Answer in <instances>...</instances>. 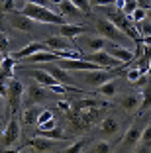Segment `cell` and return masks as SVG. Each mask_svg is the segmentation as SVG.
Listing matches in <instances>:
<instances>
[{"label": "cell", "mask_w": 151, "mask_h": 153, "mask_svg": "<svg viewBox=\"0 0 151 153\" xmlns=\"http://www.w3.org/2000/svg\"><path fill=\"white\" fill-rule=\"evenodd\" d=\"M22 14H26L28 18H31L33 22H41V24H53V26H61L65 24V16L59 12H53L47 6H39V4H24Z\"/></svg>", "instance_id": "1"}, {"label": "cell", "mask_w": 151, "mask_h": 153, "mask_svg": "<svg viewBox=\"0 0 151 153\" xmlns=\"http://www.w3.org/2000/svg\"><path fill=\"white\" fill-rule=\"evenodd\" d=\"M122 73V69L118 67H110V69H92V71H79L80 79L86 82L89 86H94V88H98V86H102L104 82L108 81H114V79H118Z\"/></svg>", "instance_id": "2"}, {"label": "cell", "mask_w": 151, "mask_h": 153, "mask_svg": "<svg viewBox=\"0 0 151 153\" xmlns=\"http://www.w3.org/2000/svg\"><path fill=\"white\" fill-rule=\"evenodd\" d=\"M96 30H98V33H100L102 37L114 41V43H120V45H124V47L128 45V41H129V36H128V33H124L120 27L116 26L112 20H108V18L96 20Z\"/></svg>", "instance_id": "3"}, {"label": "cell", "mask_w": 151, "mask_h": 153, "mask_svg": "<svg viewBox=\"0 0 151 153\" xmlns=\"http://www.w3.org/2000/svg\"><path fill=\"white\" fill-rule=\"evenodd\" d=\"M141 131H143V128L139 126L138 122L132 124V126L128 128V131L124 134V137L120 140L122 151H135V147L139 145V140H141Z\"/></svg>", "instance_id": "4"}, {"label": "cell", "mask_w": 151, "mask_h": 153, "mask_svg": "<svg viewBox=\"0 0 151 153\" xmlns=\"http://www.w3.org/2000/svg\"><path fill=\"white\" fill-rule=\"evenodd\" d=\"M83 57L89 59V61H92V63H96V65H100V67H104V69H110V67H122V65H124V63L120 61V59H116L114 55H110L106 49L90 51L89 55L83 53Z\"/></svg>", "instance_id": "5"}, {"label": "cell", "mask_w": 151, "mask_h": 153, "mask_svg": "<svg viewBox=\"0 0 151 153\" xmlns=\"http://www.w3.org/2000/svg\"><path fill=\"white\" fill-rule=\"evenodd\" d=\"M6 85H8V94H6V98H8V104H10V112L16 114L20 102H22V96H24V85L20 81H16V79H8Z\"/></svg>", "instance_id": "6"}, {"label": "cell", "mask_w": 151, "mask_h": 153, "mask_svg": "<svg viewBox=\"0 0 151 153\" xmlns=\"http://www.w3.org/2000/svg\"><path fill=\"white\" fill-rule=\"evenodd\" d=\"M61 141H65V140H55V137H47V135L37 134V137H31V140L28 141V145H30L33 151L47 153V151H53V149H59Z\"/></svg>", "instance_id": "7"}, {"label": "cell", "mask_w": 151, "mask_h": 153, "mask_svg": "<svg viewBox=\"0 0 151 153\" xmlns=\"http://www.w3.org/2000/svg\"><path fill=\"white\" fill-rule=\"evenodd\" d=\"M53 96V90L47 88V86L39 85V82H31L28 86V100L30 104H39V102H45Z\"/></svg>", "instance_id": "8"}, {"label": "cell", "mask_w": 151, "mask_h": 153, "mask_svg": "<svg viewBox=\"0 0 151 153\" xmlns=\"http://www.w3.org/2000/svg\"><path fill=\"white\" fill-rule=\"evenodd\" d=\"M26 73H28V75H30L36 82H39V85L47 86V88H53L55 85H59L57 79H55V76L51 75V73H49L45 67H39V69H36V67H28Z\"/></svg>", "instance_id": "9"}, {"label": "cell", "mask_w": 151, "mask_h": 153, "mask_svg": "<svg viewBox=\"0 0 151 153\" xmlns=\"http://www.w3.org/2000/svg\"><path fill=\"white\" fill-rule=\"evenodd\" d=\"M20 137V122L16 118H10L6 124L4 131H2V145L4 147H12Z\"/></svg>", "instance_id": "10"}, {"label": "cell", "mask_w": 151, "mask_h": 153, "mask_svg": "<svg viewBox=\"0 0 151 153\" xmlns=\"http://www.w3.org/2000/svg\"><path fill=\"white\" fill-rule=\"evenodd\" d=\"M43 65H45V69L57 79V82H61V85H65V86H71V88H77L75 79H73V75L67 71V69L59 67V65H51V63H43Z\"/></svg>", "instance_id": "11"}, {"label": "cell", "mask_w": 151, "mask_h": 153, "mask_svg": "<svg viewBox=\"0 0 151 153\" xmlns=\"http://www.w3.org/2000/svg\"><path fill=\"white\" fill-rule=\"evenodd\" d=\"M106 51L110 55H114L116 59H120L122 63H129V61H133V51L132 49H128V47H124V45H120V43H108L106 45Z\"/></svg>", "instance_id": "12"}, {"label": "cell", "mask_w": 151, "mask_h": 153, "mask_svg": "<svg viewBox=\"0 0 151 153\" xmlns=\"http://www.w3.org/2000/svg\"><path fill=\"white\" fill-rule=\"evenodd\" d=\"M49 47L45 45V41H31V43H28L26 47H22V49H18L16 53H12V57L16 59V61H22V59H26V57H30V55H33V53H37V51H47Z\"/></svg>", "instance_id": "13"}, {"label": "cell", "mask_w": 151, "mask_h": 153, "mask_svg": "<svg viewBox=\"0 0 151 153\" xmlns=\"http://www.w3.org/2000/svg\"><path fill=\"white\" fill-rule=\"evenodd\" d=\"M120 106L126 110V112H135L139 110V104H141V92H129V94H122L120 96Z\"/></svg>", "instance_id": "14"}, {"label": "cell", "mask_w": 151, "mask_h": 153, "mask_svg": "<svg viewBox=\"0 0 151 153\" xmlns=\"http://www.w3.org/2000/svg\"><path fill=\"white\" fill-rule=\"evenodd\" d=\"M8 22L12 24V27H16L20 32H31V27H33V20L28 18L26 14H22V12L8 16Z\"/></svg>", "instance_id": "15"}, {"label": "cell", "mask_w": 151, "mask_h": 153, "mask_svg": "<svg viewBox=\"0 0 151 153\" xmlns=\"http://www.w3.org/2000/svg\"><path fill=\"white\" fill-rule=\"evenodd\" d=\"M26 61L30 65H36V63H55V61H59V55L55 53V51L47 49V51H37V53L30 55V57H26Z\"/></svg>", "instance_id": "16"}, {"label": "cell", "mask_w": 151, "mask_h": 153, "mask_svg": "<svg viewBox=\"0 0 151 153\" xmlns=\"http://www.w3.org/2000/svg\"><path fill=\"white\" fill-rule=\"evenodd\" d=\"M59 27V36L67 37V39H75V37L86 33V27L85 26H77V24H61Z\"/></svg>", "instance_id": "17"}, {"label": "cell", "mask_w": 151, "mask_h": 153, "mask_svg": "<svg viewBox=\"0 0 151 153\" xmlns=\"http://www.w3.org/2000/svg\"><path fill=\"white\" fill-rule=\"evenodd\" d=\"M45 45H47L51 51H67V49H73V45L67 41V37L63 36H51L45 39Z\"/></svg>", "instance_id": "18"}, {"label": "cell", "mask_w": 151, "mask_h": 153, "mask_svg": "<svg viewBox=\"0 0 151 153\" xmlns=\"http://www.w3.org/2000/svg\"><path fill=\"white\" fill-rule=\"evenodd\" d=\"M57 10H59V14L69 16V18H80V16H85V14L73 4L71 0H59L57 2Z\"/></svg>", "instance_id": "19"}, {"label": "cell", "mask_w": 151, "mask_h": 153, "mask_svg": "<svg viewBox=\"0 0 151 153\" xmlns=\"http://www.w3.org/2000/svg\"><path fill=\"white\" fill-rule=\"evenodd\" d=\"M100 130H102V134L106 135V137H112V135H116L120 131V122L116 120L114 116H108L100 122Z\"/></svg>", "instance_id": "20"}, {"label": "cell", "mask_w": 151, "mask_h": 153, "mask_svg": "<svg viewBox=\"0 0 151 153\" xmlns=\"http://www.w3.org/2000/svg\"><path fill=\"white\" fill-rule=\"evenodd\" d=\"M73 110L80 112V110H89V108H102V106H108V102L104 100H77V102H71Z\"/></svg>", "instance_id": "21"}, {"label": "cell", "mask_w": 151, "mask_h": 153, "mask_svg": "<svg viewBox=\"0 0 151 153\" xmlns=\"http://www.w3.org/2000/svg\"><path fill=\"white\" fill-rule=\"evenodd\" d=\"M14 63H16V59H14L12 55H4V61L0 65V79H2V81H4V79H12Z\"/></svg>", "instance_id": "22"}, {"label": "cell", "mask_w": 151, "mask_h": 153, "mask_svg": "<svg viewBox=\"0 0 151 153\" xmlns=\"http://www.w3.org/2000/svg\"><path fill=\"white\" fill-rule=\"evenodd\" d=\"M135 151L143 153V151H151V124H147L141 131V140H139V145L135 147Z\"/></svg>", "instance_id": "23"}, {"label": "cell", "mask_w": 151, "mask_h": 153, "mask_svg": "<svg viewBox=\"0 0 151 153\" xmlns=\"http://www.w3.org/2000/svg\"><path fill=\"white\" fill-rule=\"evenodd\" d=\"M39 112H41V110L37 108L36 104H31V106L24 108V116H22L24 124H26V126H31V124H37V118H39Z\"/></svg>", "instance_id": "24"}, {"label": "cell", "mask_w": 151, "mask_h": 153, "mask_svg": "<svg viewBox=\"0 0 151 153\" xmlns=\"http://www.w3.org/2000/svg\"><path fill=\"white\" fill-rule=\"evenodd\" d=\"M108 45V39L102 36L98 37H86V47H89L90 51H100V49H106Z\"/></svg>", "instance_id": "25"}, {"label": "cell", "mask_w": 151, "mask_h": 153, "mask_svg": "<svg viewBox=\"0 0 151 153\" xmlns=\"http://www.w3.org/2000/svg\"><path fill=\"white\" fill-rule=\"evenodd\" d=\"M151 108V82L143 86L141 90V104H139V112H147Z\"/></svg>", "instance_id": "26"}, {"label": "cell", "mask_w": 151, "mask_h": 153, "mask_svg": "<svg viewBox=\"0 0 151 153\" xmlns=\"http://www.w3.org/2000/svg\"><path fill=\"white\" fill-rule=\"evenodd\" d=\"M145 18H147V8H145V6H138V8L129 14V20H132L135 26H138L141 20H145Z\"/></svg>", "instance_id": "27"}, {"label": "cell", "mask_w": 151, "mask_h": 153, "mask_svg": "<svg viewBox=\"0 0 151 153\" xmlns=\"http://www.w3.org/2000/svg\"><path fill=\"white\" fill-rule=\"evenodd\" d=\"M116 81V79H114ZM114 81H108V82H104L102 86H98V92L100 94H104V96H114L116 94V85H114Z\"/></svg>", "instance_id": "28"}, {"label": "cell", "mask_w": 151, "mask_h": 153, "mask_svg": "<svg viewBox=\"0 0 151 153\" xmlns=\"http://www.w3.org/2000/svg\"><path fill=\"white\" fill-rule=\"evenodd\" d=\"M138 30H139V33H141V37H151V20L149 18L141 20V22L138 24Z\"/></svg>", "instance_id": "29"}, {"label": "cell", "mask_w": 151, "mask_h": 153, "mask_svg": "<svg viewBox=\"0 0 151 153\" xmlns=\"http://www.w3.org/2000/svg\"><path fill=\"white\" fill-rule=\"evenodd\" d=\"M110 149H112V145L108 143V141H98V143H94L89 151L90 153H110Z\"/></svg>", "instance_id": "30"}, {"label": "cell", "mask_w": 151, "mask_h": 153, "mask_svg": "<svg viewBox=\"0 0 151 153\" xmlns=\"http://www.w3.org/2000/svg\"><path fill=\"white\" fill-rule=\"evenodd\" d=\"M86 145V141L85 140H79V141H75V143H69L63 151L65 153H79V151H83V147Z\"/></svg>", "instance_id": "31"}, {"label": "cell", "mask_w": 151, "mask_h": 153, "mask_svg": "<svg viewBox=\"0 0 151 153\" xmlns=\"http://www.w3.org/2000/svg\"><path fill=\"white\" fill-rule=\"evenodd\" d=\"M73 4L80 10L83 14H89L90 12V0H71Z\"/></svg>", "instance_id": "32"}, {"label": "cell", "mask_w": 151, "mask_h": 153, "mask_svg": "<svg viewBox=\"0 0 151 153\" xmlns=\"http://www.w3.org/2000/svg\"><path fill=\"white\" fill-rule=\"evenodd\" d=\"M10 51V39L4 36V33H0V53H8Z\"/></svg>", "instance_id": "33"}, {"label": "cell", "mask_w": 151, "mask_h": 153, "mask_svg": "<svg viewBox=\"0 0 151 153\" xmlns=\"http://www.w3.org/2000/svg\"><path fill=\"white\" fill-rule=\"evenodd\" d=\"M51 118H55L51 110H41V112H39V118H37V126H39V124H43V122H47V120H51Z\"/></svg>", "instance_id": "34"}, {"label": "cell", "mask_w": 151, "mask_h": 153, "mask_svg": "<svg viewBox=\"0 0 151 153\" xmlns=\"http://www.w3.org/2000/svg\"><path fill=\"white\" fill-rule=\"evenodd\" d=\"M135 8H138V0H126V4H124V8H122V10H124V12L129 16V14H132Z\"/></svg>", "instance_id": "35"}, {"label": "cell", "mask_w": 151, "mask_h": 153, "mask_svg": "<svg viewBox=\"0 0 151 153\" xmlns=\"http://www.w3.org/2000/svg\"><path fill=\"white\" fill-rule=\"evenodd\" d=\"M141 75H143V73L139 71V69H129V71H128V81L129 82H135Z\"/></svg>", "instance_id": "36"}, {"label": "cell", "mask_w": 151, "mask_h": 153, "mask_svg": "<svg viewBox=\"0 0 151 153\" xmlns=\"http://www.w3.org/2000/svg\"><path fill=\"white\" fill-rule=\"evenodd\" d=\"M24 4H39V6H47V8H51L53 6V2H49V0H22Z\"/></svg>", "instance_id": "37"}, {"label": "cell", "mask_w": 151, "mask_h": 153, "mask_svg": "<svg viewBox=\"0 0 151 153\" xmlns=\"http://www.w3.org/2000/svg\"><path fill=\"white\" fill-rule=\"evenodd\" d=\"M53 128H57V122H55V118H51V120L39 124V130H53Z\"/></svg>", "instance_id": "38"}, {"label": "cell", "mask_w": 151, "mask_h": 153, "mask_svg": "<svg viewBox=\"0 0 151 153\" xmlns=\"http://www.w3.org/2000/svg\"><path fill=\"white\" fill-rule=\"evenodd\" d=\"M114 0H90V6H112Z\"/></svg>", "instance_id": "39"}, {"label": "cell", "mask_w": 151, "mask_h": 153, "mask_svg": "<svg viewBox=\"0 0 151 153\" xmlns=\"http://www.w3.org/2000/svg\"><path fill=\"white\" fill-rule=\"evenodd\" d=\"M126 0H114V6H118V8H124Z\"/></svg>", "instance_id": "40"}, {"label": "cell", "mask_w": 151, "mask_h": 153, "mask_svg": "<svg viewBox=\"0 0 151 153\" xmlns=\"http://www.w3.org/2000/svg\"><path fill=\"white\" fill-rule=\"evenodd\" d=\"M4 98H6V96H2V94H0V108H2V104H4Z\"/></svg>", "instance_id": "41"}, {"label": "cell", "mask_w": 151, "mask_h": 153, "mask_svg": "<svg viewBox=\"0 0 151 153\" xmlns=\"http://www.w3.org/2000/svg\"><path fill=\"white\" fill-rule=\"evenodd\" d=\"M147 75L151 76V61H149V67H147Z\"/></svg>", "instance_id": "42"}, {"label": "cell", "mask_w": 151, "mask_h": 153, "mask_svg": "<svg viewBox=\"0 0 151 153\" xmlns=\"http://www.w3.org/2000/svg\"><path fill=\"white\" fill-rule=\"evenodd\" d=\"M147 18L151 20V8H147Z\"/></svg>", "instance_id": "43"}, {"label": "cell", "mask_w": 151, "mask_h": 153, "mask_svg": "<svg viewBox=\"0 0 151 153\" xmlns=\"http://www.w3.org/2000/svg\"><path fill=\"white\" fill-rule=\"evenodd\" d=\"M2 61H4V53H0V65H2Z\"/></svg>", "instance_id": "44"}, {"label": "cell", "mask_w": 151, "mask_h": 153, "mask_svg": "<svg viewBox=\"0 0 151 153\" xmlns=\"http://www.w3.org/2000/svg\"><path fill=\"white\" fill-rule=\"evenodd\" d=\"M2 4H4V0H0V8H2Z\"/></svg>", "instance_id": "45"}, {"label": "cell", "mask_w": 151, "mask_h": 153, "mask_svg": "<svg viewBox=\"0 0 151 153\" xmlns=\"http://www.w3.org/2000/svg\"><path fill=\"white\" fill-rule=\"evenodd\" d=\"M49 2H55V4H57V2H59V0H49Z\"/></svg>", "instance_id": "46"}]
</instances>
